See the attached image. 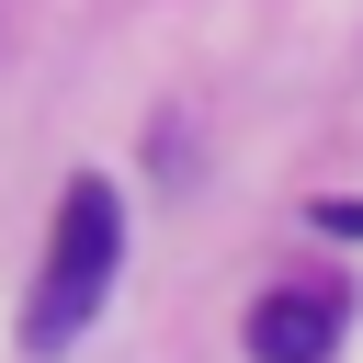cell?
<instances>
[{"label":"cell","instance_id":"obj_2","mask_svg":"<svg viewBox=\"0 0 363 363\" xmlns=\"http://www.w3.org/2000/svg\"><path fill=\"white\" fill-rule=\"evenodd\" d=\"M329 340H340V295L318 284H284L250 306V363H329Z\"/></svg>","mask_w":363,"mask_h":363},{"label":"cell","instance_id":"obj_1","mask_svg":"<svg viewBox=\"0 0 363 363\" xmlns=\"http://www.w3.org/2000/svg\"><path fill=\"white\" fill-rule=\"evenodd\" d=\"M113 261H125V204H113V182H68V193H57L45 272H34V306H23V352H68V340L102 318Z\"/></svg>","mask_w":363,"mask_h":363}]
</instances>
